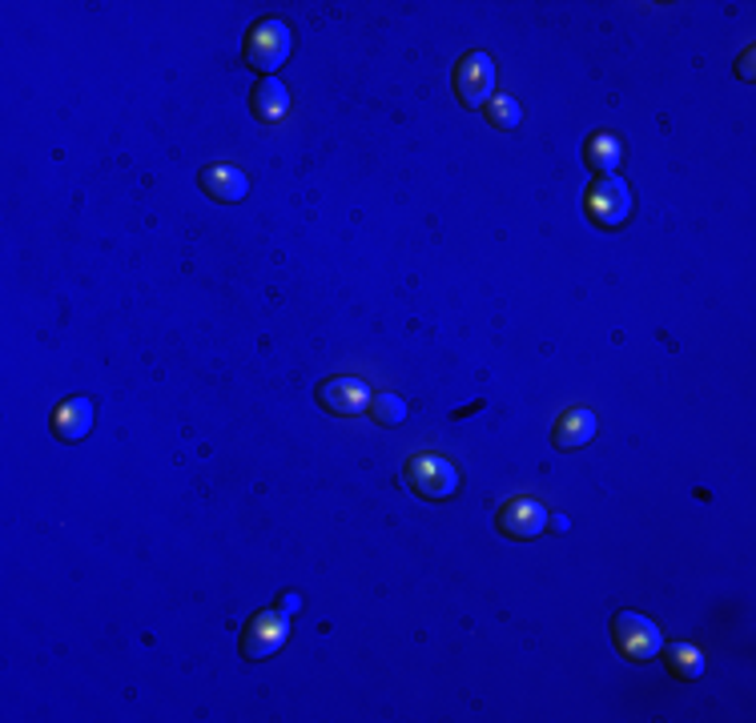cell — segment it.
Masks as SVG:
<instances>
[{"mask_svg": "<svg viewBox=\"0 0 756 723\" xmlns=\"http://www.w3.org/2000/svg\"><path fill=\"white\" fill-rule=\"evenodd\" d=\"M202 190L209 193V197H218V202L233 205L250 193V178L233 166H205L202 169Z\"/></svg>", "mask_w": 756, "mask_h": 723, "instance_id": "obj_10", "label": "cell"}, {"mask_svg": "<svg viewBox=\"0 0 756 723\" xmlns=\"http://www.w3.org/2000/svg\"><path fill=\"white\" fill-rule=\"evenodd\" d=\"M278 607H283V611H286V615H295V611H298V607H302V599H298V595H286V599H283V603H278Z\"/></svg>", "mask_w": 756, "mask_h": 723, "instance_id": "obj_17", "label": "cell"}, {"mask_svg": "<svg viewBox=\"0 0 756 723\" xmlns=\"http://www.w3.org/2000/svg\"><path fill=\"white\" fill-rule=\"evenodd\" d=\"M668 667L676 672V679H700L705 675V655L693 643H668Z\"/></svg>", "mask_w": 756, "mask_h": 723, "instance_id": "obj_14", "label": "cell"}, {"mask_svg": "<svg viewBox=\"0 0 756 723\" xmlns=\"http://www.w3.org/2000/svg\"><path fill=\"white\" fill-rule=\"evenodd\" d=\"M371 419L379 422V426H398V422L407 419V402L398 398V394L383 390V394H371Z\"/></svg>", "mask_w": 756, "mask_h": 723, "instance_id": "obj_15", "label": "cell"}, {"mask_svg": "<svg viewBox=\"0 0 756 723\" xmlns=\"http://www.w3.org/2000/svg\"><path fill=\"white\" fill-rule=\"evenodd\" d=\"M93 431V402L89 398H69L52 410V434L61 443H81Z\"/></svg>", "mask_w": 756, "mask_h": 723, "instance_id": "obj_9", "label": "cell"}, {"mask_svg": "<svg viewBox=\"0 0 756 723\" xmlns=\"http://www.w3.org/2000/svg\"><path fill=\"white\" fill-rule=\"evenodd\" d=\"M584 157H588V166L596 169L600 178H608V173L620 166V137H615V133H603V129L600 133H591Z\"/></svg>", "mask_w": 756, "mask_h": 723, "instance_id": "obj_13", "label": "cell"}, {"mask_svg": "<svg viewBox=\"0 0 756 723\" xmlns=\"http://www.w3.org/2000/svg\"><path fill=\"white\" fill-rule=\"evenodd\" d=\"M491 89H495V64H491L488 52H467L459 64H455V93L467 109H483L491 101Z\"/></svg>", "mask_w": 756, "mask_h": 723, "instance_id": "obj_6", "label": "cell"}, {"mask_svg": "<svg viewBox=\"0 0 756 723\" xmlns=\"http://www.w3.org/2000/svg\"><path fill=\"white\" fill-rule=\"evenodd\" d=\"M290 52H295V33H290L286 21H262V25L250 28V37H245V64L257 69V73L283 69Z\"/></svg>", "mask_w": 756, "mask_h": 723, "instance_id": "obj_2", "label": "cell"}, {"mask_svg": "<svg viewBox=\"0 0 756 723\" xmlns=\"http://www.w3.org/2000/svg\"><path fill=\"white\" fill-rule=\"evenodd\" d=\"M314 398H319V407L326 410V414L347 419V414H362V410H367L371 390H367L359 378H347V374H343V378L322 382L319 390H314Z\"/></svg>", "mask_w": 756, "mask_h": 723, "instance_id": "obj_8", "label": "cell"}, {"mask_svg": "<svg viewBox=\"0 0 756 723\" xmlns=\"http://www.w3.org/2000/svg\"><path fill=\"white\" fill-rule=\"evenodd\" d=\"M483 109H488V121L495 129H519V121H524V109H519V101H515V97H507V93H503V97H491Z\"/></svg>", "mask_w": 756, "mask_h": 723, "instance_id": "obj_16", "label": "cell"}, {"mask_svg": "<svg viewBox=\"0 0 756 723\" xmlns=\"http://www.w3.org/2000/svg\"><path fill=\"white\" fill-rule=\"evenodd\" d=\"M612 639H615V648L636 663L656 660V655L664 651V635H660V627H656L648 615H640V611H620L612 623Z\"/></svg>", "mask_w": 756, "mask_h": 723, "instance_id": "obj_3", "label": "cell"}, {"mask_svg": "<svg viewBox=\"0 0 756 723\" xmlns=\"http://www.w3.org/2000/svg\"><path fill=\"white\" fill-rule=\"evenodd\" d=\"M632 205H636V202H632L628 181H620L615 173H608V178H596V185H591V193H588V214H591V221H596V226H603V229L628 221Z\"/></svg>", "mask_w": 756, "mask_h": 723, "instance_id": "obj_4", "label": "cell"}, {"mask_svg": "<svg viewBox=\"0 0 756 723\" xmlns=\"http://www.w3.org/2000/svg\"><path fill=\"white\" fill-rule=\"evenodd\" d=\"M403 479H407V486L415 495L431 498V503H443V498L459 495V470L451 467L443 455H410Z\"/></svg>", "mask_w": 756, "mask_h": 723, "instance_id": "obj_1", "label": "cell"}, {"mask_svg": "<svg viewBox=\"0 0 756 723\" xmlns=\"http://www.w3.org/2000/svg\"><path fill=\"white\" fill-rule=\"evenodd\" d=\"M250 105H254V113L262 117V121H283V117L290 113V93H286V85L278 76H266L254 89Z\"/></svg>", "mask_w": 756, "mask_h": 723, "instance_id": "obj_12", "label": "cell"}, {"mask_svg": "<svg viewBox=\"0 0 756 723\" xmlns=\"http://www.w3.org/2000/svg\"><path fill=\"white\" fill-rule=\"evenodd\" d=\"M596 431H600V419L584 407H572L564 419L555 422V446H560V450H576V446L591 443Z\"/></svg>", "mask_w": 756, "mask_h": 723, "instance_id": "obj_11", "label": "cell"}, {"mask_svg": "<svg viewBox=\"0 0 756 723\" xmlns=\"http://www.w3.org/2000/svg\"><path fill=\"white\" fill-rule=\"evenodd\" d=\"M548 527H552V531H567V527H572V522H567L564 515H552V519H548Z\"/></svg>", "mask_w": 756, "mask_h": 723, "instance_id": "obj_18", "label": "cell"}, {"mask_svg": "<svg viewBox=\"0 0 756 723\" xmlns=\"http://www.w3.org/2000/svg\"><path fill=\"white\" fill-rule=\"evenodd\" d=\"M548 507L543 503H536V498H512V503H503L500 515H495V527H500L507 539H536V534L548 531Z\"/></svg>", "mask_w": 756, "mask_h": 723, "instance_id": "obj_7", "label": "cell"}, {"mask_svg": "<svg viewBox=\"0 0 756 723\" xmlns=\"http://www.w3.org/2000/svg\"><path fill=\"white\" fill-rule=\"evenodd\" d=\"M286 639H290V615L283 607L278 611H262L250 619L242 635V655L245 660H269L274 651L286 648Z\"/></svg>", "mask_w": 756, "mask_h": 723, "instance_id": "obj_5", "label": "cell"}]
</instances>
